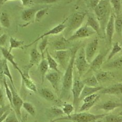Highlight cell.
<instances>
[{"instance_id":"3957f363","label":"cell","mask_w":122,"mask_h":122,"mask_svg":"<svg viewBox=\"0 0 122 122\" xmlns=\"http://www.w3.org/2000/svg\"><path fill=\"white\" fill-rule=\"evenodd\" d=\"M74 66H75L79 78L88 72L90 67V64L86 58L85 49L84 48H79L77 52Z\"/></svg>"},{"instance_id":"2e32d148","label":"cell","mask_w":122,"mask_h":122,"mask_svg":"<svg viewBox=\"0 0 122 122\" xmlns=\"http://www.w3.org/2000/svg\"><path fill=\"white\" fill-rule=\"evenodd\" d=\"M114 21L115 18L113 15L110 16L109 20H108L107 26H106V37L107 39V42L109 44H111L114 32Z\"/></svg>"},{"instance_id":"ee69618b","label":"cell","mask_w":122,"mask_h":122,"mask_svg":"<svg viewBox=\"0 0 122 122\" xmlns=\"http://www.w3.org/2000/svg\"><path fill=\"white\" fill-rule=\"evenodd\" d=\"M113 8L114 10L115 14L117 15L120 14L121 10V0H110Z\"/></svg>"},{"instance_id":"ffe728a7","label":"cell","mask_w":122,"mask_h":122,"mask_svg":"<svg viewBox=\"0 0 122 122\" xmlns=\"http://www.w3.org/2000/svg\"><path fill=\"white\" fill-rule=\"evenodd\" d=\"M39 9V8H29L23 11L21 15L22 20L26 22L30 21L35 18L36 13Z\"/></svg>"},{"instance_id":"30bf717a","label":"cell","mask_w":122,"mask_h":122,"mask_svg":"<svg viewBox=\"0 0 122 122\" xmlns=\"http://www.w3.org/2000/svg\"><path fill=\"white\" fill-rule=\"evenodd\" d=\"M42 59V55L40 51L37 48V46H35L30 52V61L28 65L27 66L25 71L28 72L33 66L35 65H39Z\"/></svg>"},{"instance_id":"e0dca14e","label":"cell","mask_w":122,"mask_h":122,"mask_svg":"<svg viewBox=\"0 0 122 122\" xmlns=\"http://www.w3.org/2000/svg\"><path fill=\"white\" fill-rule=\"evenodd\" d=\"M45 78L50 83L53 89L56 91H58L59 82L60 79L59 72L55 71L50 72L46 75Z\"/></svg>"},{"instance_id":"d590c367","label":"cell","mask_w":122,"mask_h":122,"mask_svg":"<svg viewBox=\"0 0 122 122\" xmlns=\"http://www.w3.org/2000/svg\"><path fill=\"white\" fill-rule=\"evenodd\" d=\"M122 51V46L119 44L118 42H116L114 44L113 48L111 51L110 54H109V56L107 57V60L110 61L111 59H112V58L115 56V55L121 52Z\"/></svg>"},{"instance_id":"5b68a950","label":"cell","mask_w":122,"mask_h":122,"mask_svg":"<svg viewBox=\"0 0 122 122\" xmlns=\"http://www.w3.org/2000/svg\"><path fill=\"white\" fill-rule=\"evenodd\" d=\"M85 86V84L82 80H80V78H75L73 80V85L71 89V91L73 95V104L75 107V109L77 110L79 103V97L81 91Z\"/></svg>"},{"instance_id":"8992f818","label":"cell","mask_w":122,"mask_h":122,"mask_svg":"<svg viewBox=\"0 0 122 122\" xmlns=\"http://www.w3.org/2000/svg\"><path fill=\"white\" fill-rule=\"evenodd\" d=\"M8 84L12 92V109L15 111L18 118L21 120V109L23 107L24 101L20 96L18 95L15 87L13 86L10 82L8 83Z\"/></svg>"},{"instance_id":"f5cc1de1","label":"cell","mask_w":122,"mask_h":122,"mask_svg":"<svg viewBox=\"0 0 122 122\" xmlns=\"http://www.w3.org/2000/svg\"><path fill=\"white\" fill-rule=\"evenodd\" d=\"M22 5L24 6H28L31 4L32 2V0H20Z\"/></svg>"},{"instance_id":"f1b7e54d","label":"cell","mask_w":122,"mask_h":122,"mask_svg":"<svg viewBox=\"0 0 122 122\" xmlns=\"http://www.w3.org/2000/svg\"><path fill=\"white\" fill-rule=\"evenodd\" d=\"M85 86L91 87H97L100 86V84L97 80L96 76L92 75L82 80Z\"/></svg>"},{"instance_id":"5bb4252c","label":"cell","mask_w":122,"mask_h":122,"mask_svg":"<svg viewBox=\"0 0 122 122\" xmlns=\"http://www.w3.org/2000/svg\"><path fill=\"white\" fill-rule=\"evenodd\" d=\"M22 81L25 87L32 92H36L37 91V88L34 81L30 78L28 72L23 71V74L20 75Z\"/></svg>"},{"instance_id":"816d5d0a","label":"cell","mask_w":122,"mask_h":122,"mask_svg":"<svg viewBox=\"0 0 122 122\" xmlns=\"http://www.w3.org/2000/svg\"><path fill=\"white\" fill-rule=\"evenodd\" d=\"M101 0H90V5L92 9L95 8L99 4Z\"/></svg>"},{"instance_id":"8fae6325","label":"cell","mask_w":122,"mask_h":122,"mask_svg":"<svg viewBox=\"0 0 122 122\" xmlns=\"http://www.w3.org/2000/svg\"><path fill=\"white\" fill-rule=\"evenodd\" d=\"M109 50L100 53L94 58L90 64V67L88 72L90 71H96L101 68L102 64L103 63L104 59L108 53Z\"/></svg>"},{"instance_id":"603a6c76","label":"cell","mask_w":122,"mask_h":122,"mask_svg":"<svg viewBox=\"0 0 122 122\" xmlns=\"http://www.w3.org/2000/svg\"><path fill=\"white\" fill-rule=\"evenodd\" d=\"M38 65L39 71L41 75V82H42V84H43L44 82V78L46 77V73L48 72L49 68L48 62H47L46 59L44 57V56H42V59H41V62Z\"/></svg>"},{"instance_id":"681fc988","label":"cell","mask_w":122,"mask_h":122,"mask_svg":"<svg viewBox=\"0 0 122 122\" xmlns=\"http://www.w3.org/2000/svg\"><path fill=\"white\" fill-rule=\"evenodd\" d=\"M5 101H4V95L3 93V91L2 88L0 87V107H2L5 105Z\"/></svg>"},{"instance_id":"9c48e42d","label":"cell","mask_w":122,"mask_h":122,"mask_svg":"<svg viewBox=\"0 0 122 122\" xmlns=\"http://www.w3.org/2000/svg\"><path fill=\"white\" fill-rule=\"evenodd\" d=\"M99 42L97 39H94L89 43H88L85 50L86 58L88 62L90 64L94 59L97 50L98 49Z\"/></svg>"},{"instance_id":"11a10c76","label":"cell","mask_w":122,"mask_h":122,"mask_svg":"<svg viewBox=\"0 0 122 122\" xmlns=\"http://www.w3.org/2000/svg\"><path fill=\"white\" fill-rule=\"evenodd\" d=\"M27 115H24L23 117H21V122H27Z\"/></svg>"},{"instance_id":"e7e4bbea","label":"cell","mask_w":122,"mask_h":122,"mask_svg":"<svg viewBox=\"0 0 122 122\" xmlns=\"http://www.w3.org/2000/svg\"></svg>"},{"instance_id":"83f0119b","label":"cell","mask_w":122,"mask_h":122,"mask_svg":"<svg viewBox=\"0 0 122 122\" xmlns=\"http://www.w3.org/2000/svg\"><path fill=\"white\" fill-rule=\"evenodd\" d=\"M10 48L9 51L10 52H12L13 49H17L24 45V41L17 40L13 37H10Z\"/></svg>"},{"instance_id":"f907efd6","label":"cell","mask_w":122,"mask_h":122,"mask_svg":"<svg viewBox=\"0 0 122 122\" xmlns=\"http://www.w3.org/2000/svg\"><path fill=\"white\" fill-rule=\"evenodd\" d=\"M57 1L59 0H37V2L41 4H52Z\"/></svg>"},{"instance_id":"6da1fadb","label":"cell","mask_w":122,"mask_h":122,"mask_svg":"<svg viewBox=\"0 0 122 122\" xmlns=\"http://www.w3.org/2000/svg\"><path fill=\"white\" fill-rule=\"evenodd\" d=\"M79 48L75 47L71 51V58L67 67L66 68L65 72L64 75L62 93L61 95V98H68L70 95V91L73 82V71L74 67V62L75 60L77 52Z\"/></svg>"},{"instance_id":"e575fe53","label":"cell","mask_w":122,"mask_h":122,"mask_svg":"<svg viewBox=\"0 0 122 122\" xmlns=\"http://www.w3.org/2000/svg\"><path fill=\"white\" fill-rule=\"evenodd\" d=\"M100 98V97L97 98L96 100L91 101V102H84V103L82 104V105L79 109V112H87V111L90 110L91 107H93L94 105L95 104L96 102L98 101Z\"/></svg>"},{"instance_id":"44dd1931","label":"cell","mask_w":122,"mask_h":122,"mask_svg":"<svg viewBox=\"0 0 122 122\" xmlns=\"http://www.w3.org/2000/svg\"><path fill=\"white\" fill-rule=\"evenodd\" d=\"M120 107H122V103L110 100L100 105L97 107V109L99 110H103L106 112H110L113 110H114L116 108Z\"/></svg>"},{"instance_id":"1f68e13d","label":"cell","mask_w":122,"mask_h":122,"mask_svg":"<svg viewBox=\"0 0 122 122\" xmlns=\"http://www.w3.org/2000/svg\"><path fill=\"white\" fill-rule=\"evenodd\" d=\"M3 84H4V87L5 88V93H6V95L7 96V98L8 100H9L10 102V105L12 109V91H11L9 87V84H8V82L6 79V77L4 76L3 80Z\"/></svg>"},{"instance_id":"680465c9","label":"cell","mask_w":122,"mask_h":122,"mask_svg":"<svg viewBox=\"0 0 122 122\" xmlns=\"http://www.w3.org/2000/svg\"><path fill=\"white\" fill-rule=\"evenodd\" d=\"M2 29V26L1 25H0V32L1 31Z\"/></svg>"},{"instance_id":"60d3db41","label":"cell","mask_w":122,"mask_h":122,"mask_svg":"<svg viewBox=\"0 0 122 122\" xmlns=\"http://www.w3.org/2000/svg\"><path fill=\"white\" fill-rule=\"evenodd\" d=\"M115 31L117 35L122 37V17H117L115 18L114 21Z\"/></svg>"},{"instance_id":"836d02e7","label":"cell","mask_w":122,"mask_h":122,"mask_svg":"<svg viewBox=\"0 0 122 122\" xmlns=\"http://www.w3.org/2000/svg\"><path fill=\"white\" fill-rule=\"evenodd\" d=\"M105 118V122H122V115L107 114L104 117Z\"/></svg>"},{"instance_id":"74e56055","label":"cell","mask_w":122,"mask_h":122,"mask_svg":"<svg viewBox=\"0 0 122 122\" xmlns=\"http://www.w3.org/2000/svg\"><path fill=\"white\" fill-rule=\"evenodd\" d=\"M105 67L111 68H122V56L118 57L112 62L108 63Z\"/></svg>"},{"instance_id":"7bdbcfd3","label":"cell","mask_w":122,"mask_h":122,"mask_svg":"<svg viewBox=\"0 0 122 122\" xmlns=\"http://www.w3.org/2000/svg\"><path fill=\"white\" fill-rule=\"evenodd\" d=\"M48 44V37H44L41 39V42L39 45V50L41 53L42 56H44V51L46 50V46Z\"/></svg>"},{"instance_id":"d4e9b609","label":"cell","mask_w":122,"mask_h":122,"mask_svg":"<svg viewBox=\"0 0 122 122\" xmlns=\"http://www.w3.org/2000/svg\"><path fill=\"white\" fill-rule=\"evenodd\" d=\"M69 42L70 41L64 37L60 38L59 40L55 41L54 43V48L55 51L67 50L69 46Z\"/></svg>"},{"instance_id":"7402d4cb","label":"cell","mask_w":122,"mask_h":122,"mask_svg":"<svg viewBox=\"0 0 122 122\" xmlns=\"http://www.w3.org/2000/svg\"><path fill=\"white\" fill-rule=\"evenodd\" d=\"M86 25L92 29L96 34H100V25L98 20L93 16H90L87 18Z\"/></svg>"},{"instance_id":"c3c4849f","label":"cell","mask_w":122,"mask_h":122,"mask_svg":"<svg viewBox=\"0 0 122 122\" xmlns=\"http://www.w3.org/2000/svg\"><path fill=\"white\" fill-rule=\"evenodd\" d=\"M4 77L3 74V59H0V80H3Z\"/></svg>"},{"instance_id":"7a4b0ae2","label":"cell","mask_w":122,"mask_h":122,"mask_svg":"<svg viewBox=\"0 0 122 122\" xmlns=\"http://www.w3.org/2000/svg\"><path fill=\"white\" fill-rule=\"evenodd\" d=\"M107 114H93L86 112H79L71 114L68 116H61L54 119L49 122H57L61 121H69L73 122H91L96 121L99 119L103 118Z\"/></svg>"},{"instance_id":"7dc6e473","label":"cell","mask_w":122,"mask_h":122,"mask_svg":"<svg viewBox=\"0 0 122 122\" xmlns=\"http://www.w3.org/2000/svg\"><path fill=\"white\" fill-rule=\"evenodd\" d=\"M8 38L7 34H3L0 36V47H4Z\"/></svg>"},{"instance_id":"484cf974","label":"cell","mask_w":122,"mask_h":122,"mask_svg":"<svg viewBox=\"0 0 122 122\" xmlns=\"http://www.w3.org/2000/svg\"><path fill=\"white\" fill-rule=\"evenodd\" d=\"M46 59L47 62H48L49 68L53 71L59 72V68H58V66H59V65H58V63L54 58L51 56V55L49 53L48 49H46Z\"/></svg>"},{"instance_id":"8d00e7d4","label":"cell","mask_w":122,"mask_h":122,"mask_svg":"<svg viewBox=\"0 0 122 122\" xmlns=\"http://www.w3.org/2000/svg\"><path fill=\"white\" fill-rule=\"evenodd\" d=\"M49 10V7L42 8L39 10L36 13L35 17V20L36 22L40 21L42 18L48 13Z\"/></svg>"},{"instance_id":"9f6ffc18","label":"cell","mask_w":122,"mask_h":122,"mask_svg":"<svg viewBox=\"0 0 122 122\" xmlns=\"http://www.w3.org/2000/svg\"><path fill=\"white\" fill-rule=\"evenodd\" d=\"M4 0H0V6H1V5L3 3H4Z\"/></svg>"},{"instance_id":"ba28073f","label":"cell","mask_w":122,"mask_h":122,"mask_svg":"<svg viewBox=\"0 0 122 122\" xmlns=\"http://www.w3.org/2000/svg\"><path fill=\"white\" fill-rule=\"evenodd\" d=\"M65 22L64 21L63 23H61L59 25H57V26L54 27V28H53L51 29H50L49 31L47 32L44 33L42 35H41L39 37H38L36 40H35L33 42H31L30 43L27 44V45L25 46V48H28V47H29L30 46H31L34 44H36L37 42H38L39 41L42 39V38L48 37L49 36H51V35H56L60 34V33L62 32L63 31H64L65 30L66 28V25L65 24Z\"/></svg>"},{"instance_id":"4dcf8cb0","label":"cell","mask_w":122,"mask_h":122,"mask_svg":"<svg viewBox=\"0 0 122 122\" xmlns=\"http://www.w3.org/2000/svg\"><path fill=\"white\" fill-rule=\"evenodd\" d=\"M0 23L1 25L5 28H9L10 27V23L9 15L6 13L3 12L0 16Z\"/></svg>"},{"instance_id":"f35d334b","label":"cell","mask_w":122,"mask_h":122,"mask_svg":"<svg viewBox=\"0 0 122 122\" xmlns=\"http://www.w3.org/2000/svg\"><path fill=\"white\" fill-rule=\"evenodd\" d=\"M96 76L99 84L107 81L110 78V75L107 71L100 72Z\"/></svg>"},{"instance_id":"9a60e30c","label":"cell","mask_w":122,"mask_h":122,"mask_svg":"<svg viewBox=\"0 0 122 122\" xmlns=\"http://www.w3.org/2000/svg\"><path fill=\"white\" fill-rule=\"evenodd\" d=\"M101 94L110 95H122V83H118L111 86L103 88L101 90Z\"/></svg>"},{"instance_id":"277c9868","label":"cell","mask_w":122,"mask_h":122,"mask_svg":"<svg viewBox=\"0 0 122 122\" xmlns=\"http://www.w3.org/2000/svg\"><path fill=\"white\" fill-rule=\"evenodd\" d=\"M86 14L82 12H78L74 14L69 20L68 26H66V30L67 34L74 32L76 30L82 26L85 18Z\"/></svg>"},{"instance_id":"7c38bea8","label":"cell","mask_w":122,"mask_h":122,"mask_svg":"<svg viewBox=\"0 0 122 122\" xmlns=\"http://www.w3.org/2000/svg\"><path fill=\"white\" fill-rule=\"evenodd\" d=\"M0 50L4 57V59L6 60L7 62H9L13 66L14 68L19 72L20 75L23 74V71L18 67L17 63L14 60V56L11 53V52H9V50L5 48V47H0Z\"/></svg>"},{"instance_id":"be15d7a7","label":"cell","mask_w":122,"mask_h":122,"mask_svg":"<svg viewBox=\"0 0 122 122\" xmlns=\"http://www.w3.org/2000/svg\"><path fill=\"white\" fill-rule=\"evenodd\" d=\"M121 52H122V51H121Z\"/></svg>"},{"instance_id":"d6986e66","label":"cell","mask_w":122,"mask_h":122,"mask_svg":"<svg viewBox=\"0 0 122 122\" xmlns=\"http://www.w3.org/2000/svg\"><path fill=\"white\" fill-rule=\"evenodd\" d=\"M103 88V87L100 86L97 87H91L85 85L81 91V93L80 94L79 97V101H82L83 99L88 96L92 95V94L94 93H97L99 91H101Z\"/></svg>"},{"instance_id":"4fadbf2b","label":"cell","mask_w":122,"mask_h":122,"mask_svg":"<svg viewBox=\"0 0 122 122\" xmlns=\"http://www.w3.org/2000/svg\"><path fill=\"white\" fill-rule=\"evenodd\" d=\"M55 56L57 61L63 67L65 68L67 67L70 61H68V59L71 57V56L70 57V53L68 50L55 51Z\"/></svg>"},{"instance_id":"52a82bcc","label":"cell","mask_w":122,"mask_h":122,"mask_svg":"<svg viewBox=\"0 0 122 122\" xmlns=\"http://www.w3.org/2000/svg\"><path fill=\"white\" fill-rule=\"evenodd\" d=\"M96 32L86 25L81 26L79 28L76 30L70 37L68 38V41H71L79 39L86 38L91 37V36L95 34Z\"/></svg>"},{"instance_id":"bcb514c9","label":"cell","mask_w":122,"mask_h":122,"mask_svg":"<svg viewBox=\"0 0 122 122\" xmlns=\"http://www.w3.org/2000/svg\"><path fill=\"white\" fill-rule=\"evenodd\" d=\"M12 109L10 104L9 105H5L4 106L0 107V117L2 116L4 114L6 113L8 111Z\"/></svg>"},{"instance_id":"b9f144b4","label":"cell","mask_w":122,"mask_h":122,"mask_svg":"<svg viewBox=\"0 0 122 122\" xmlns=\"http://www.w3.org/2000/svg\"><path fill=\"white\" fill-rule=\"evenodd\" d=\"M3 122H21L16 115L15 111L12 109L10 112Z\"/></svg>"},{"instance_id":"f6af8a7d","label":"cell","mask_w":122,"mask_h":122,"mask_svg":"<svg viewBox=\"0 0 122 122\" xmlns=\"http://www.w3.org/2000/svg\"><path fill=\"white\" fill-rule=\"evenodd\" d=\"M100 97V95L97 93H94L92 95H91L90 96H88L86 97L84 99L82 100V101L84 102H89L93 101L96 100L97 98Z\"/></svg>"},{"instance_id":"4316f807","label":"cell","mask_w":122,"mask_h":122,"mask_svg":"<svg viewBox=\"0 0 122 122\" xmlns=\"http://www.w3.org/2000/svg\"><path fill=\"white\" fill-rule=\"evenodd\" d=\"M47 113L50 117L52 118H57L61 117L64 115V113L62 109L56 107H53L47 110Z\"/></svg>"},{"instance_id":"f546056e","label":"cell","mask_w":122,"mask_h":122,"mask_svg":"<svg viewBox=\"0 0 122 122\" xmlns=\"http://www.w3.org/2000/svg\"><path fill=\"white\" fill-rule=\"evenodd\" d=\"M3 74L4 76L7 77V78L9 79L10 81V82L11 84H12L13 86L15 87L13 76L12 75V74H11L10 71L9 67V65H8L7 63V61L5 59H3Z\"/></svg>"},{"instance_id":"6f0895ef","label":"cell","mask_w":122,"mask_h":122,"mask_svg":"<svg viewBox=\"0 0 122 122\" xmlns=\"http://www.w3.org/2000/svg\"><path fill=\"white\" fill-rule=\"evenodd\" d=\"M15 1V0H4V3H6L9 1Z\"/></svg>"},{"instance_id":"ac0fdd59","label":"cell","mask_w":122,"mask_h":122,"mask_svg":"<svg viewBox=\"0 0 122 122\" xmlns=\"http://www.w3.org/2000/svg\"><path fill=\"white\" fill-rule=\"evenodd\" d=\"M97 16L102 18L106 15L108 10V3L105 0H101L99 4L94 9Z\"/></svg>"},{"instance_id":"d6a6232c","label":"cell","mask_w":122,"mask_h":122,"mask_svg":"<svg viewBox=\"0 0 122 122\" xmlns=\"http://www.w3.org/2000/svg\"><path fill=\"white\" fill-rule=\"evenodd\" d=\"M23 107L26 111V112L32 116L36 115V110L34 105L28 102H24Z\"/></svg>"},{"instance_id":"6125c7cd","label":"cell","mask_w":122,"mask_h":122,"mask_svg":"<svg viewBox=\"0 0 122 122\" xmlns=\"http://www.w3.org/2000/svg\"></svg>"},{"instance_id":"94428289","label":"cell","mask_w":122,"mask_h":122,"mask_svg":"<svg viewBox=\"0 0 122 122\" xmlns=\"http://www.w3.org/2000/svg\"><path fill=\"white\" fill-rule=\"evenodd\" d=\"M120 114V115H122V112H121V113Z\"/></svg>"},{"instance_id":"db71d44e","label":"cell","mask_w":122,"mask_h":122,"mask_svg":"<svg viewBox=\"0 0 122 122\" xmlns=\"http://www.w3.org/2000/svg\"><path fill=\"white\" fill-rule=\"evenodd\" d=\"M12 109H11L10 110L8 111H7L6 113H5L1 117H0V122H3L5 121V119H6V118L7 117V115H9V114H10V111H11V110H12Z\"/></svg>"},{"instance_id":"ab89813d","label":"cell","mask_w":122,"mask_h":122,"mask_svg":"<svg viewBox=\"0 0 122 122\" xmlns=\"http://www.w3.org/2000/svg\"><path fill=\"white\" fill-rule=\"evenodd\" d=\"M62 110L64 113V114L66 116L71 115L75 110V107L73 104L71 103H65L63 105Z\"/></svg>"},{"instance_id":"cb8c5ba5","label":"cell","mask_w":122,"mask_h":122,"mask_svg":"<svg viewBox=\"0 0 122 122\" xmlns=\"http://www.w3.org/2000/svg\"><path fill=\"white\" fill-rule=\"evenodd\" d=\"M40 95L46 100L48 101H53L55 99L54 94L52 91L47 88H42L39 90Z\"/></svg>"},{"instance_id":"91938a15","label":"cell","mask_w":122,"mask_h":122,"mask_svg":"<svg viewBox=\"0 0 122 122\" xmlns=\"http://www.w3.org/2000/svg\"><path fill=\"white\" fill-rule=\"evenodd\" d=\"M85 1H90V0H84Z\"/></svg>"}]
</instances>
